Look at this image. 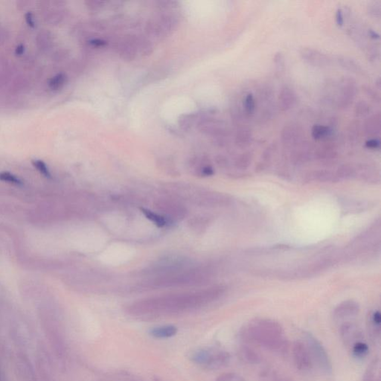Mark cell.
I'll list each match as a JSON object with an SVG mask.
<instances>
[{
    "label": "cell",
    "mask_w": 381,
    "mask_h": 381,
    "mask_svg": "<svg viewBox=\"0 0 381 381\" xmlns=\"http://www.w3.org/2000/svg\"><path fill=\"white\" fill-rule=\"evenodd\" d=\"M240 337L249 343L277 354H285L289 341L280 323L272 319L255 318L240 331Z\"/></svg>",
    "instance_id": "1"
},
{
    "label": "cell",
    "mask_w": 381,
    "mask_h": 381,
    "mask_svg": "<svg viewBox=\"0 0 381 381\" xmlns=\"http://www.w3.org/2000/svg\"><path fill=\"white\" fill-rule=\"evenodd\" d=\"M224 293V287H215L204 294L197 296V297L170 298L164 300L147 301L134 305L131 310L135 315L177 312L216 300Z\"/></svg>",
    "instance_id": "2"
},
{
    "label": "cell",
    "mask_w": 381,
    "mask_h": 381,
    "mask_svg": "<svg viewBox=\"0 0 381 381\" xmlns=\"http://www.w3.org/2000/svg\"><path fill=\"white\" fill-rule=\"evenodd\" d=\"M189 359L203 369L217 370L230 363L231 355L228 351L220 348H203L191 351Z\"/></svg>",
    "instance_id": "3"
},
{
    "label": "cell",
    "mask_w": 381,
    "mask_h": 381,
    "mask_svg": "<svg viewBox=\"0 0 381 381\" xmlns=\"http://www.w3.org/2000/svg\"><path fill=\"white\" fill-rule=\"evenodd\" d=\"M302 336L303 342L309 351L313 363H315L319 369L325 375H332L333 366L332 360L323 343L312 333L307 331L302 332Z\"/></svg>",
    "instance_id": "4"
},
{
    "label": "cell",
    "mask_w": 381,
    "mask_h": 381,
    "mask_svg": "<svg viewBox=\"0 0 381 381\" xmlns=\"http://www.w3.org/2000/svg\"><path fill=\"white\" fill-rule=\"evenodd\" d=\"M292 355L293 363L298 370L308 372L313 368L312 360L308 348L303 341L296 340L292 345Z\"/></svg>",
    "instance_id": "5"
},
{
    "label": "cell",
    "mask_w": 381,
    "mask_h": 381,
    "mask_svg": "<svg viewBox=\"0 0 381 381\" xmlns=\"http://www.w3.org/2000/svg\"><path fill=\"white\" fill-rule=\"evenodd\" d=\"M357 93V85L355 80L350 77H345L341 81L339 94L336 104L341 110L348 108L355 99Z\"/></svg>",
    "instance_id": "6"
},
{
    "label": "cell",
    "mask_w": 381,
    "mask_h": 381,
    "mask_svg": "<svg viewBox=\"0 0 381 381\" xmlns=\"http://www.w3.org/2000/svg\"><path fill=\"white\" fill-rule=\"evenodd\" d=\"M305 133L303 128L298 124L285 125L281 133V140L285 147L294 148L303 143Z\"/></svg>",
    "instance_id": "7"
},
{
    "label": "cell",
    "mask_w": 381,
    "mask_h": 381,
    "mask_svg": "<svg viewBox=\"0 0 381 381\" xmlns=\"http://www.w3.org/2000/svg\"><path fill=\"white\" fill-rule=\"evenodd\" d=\"M339 335L344 345L351 348L355 342L362 341L363 338V331L356 323L345 322L339 328Z\"/></svg>",
    "instance_id": "8"
},
{
    "label": "cell",
    "mask_w": 381,
    "mask_h": 381,
    "mask_svg": "<svg viewBox=\"0 0 381 381\" xmlns=\"http://www.w3.org/2000/svg\"><path fill=\"white\" fill-rule=\"evenodd\" d=\"M301 57L308 64L317 67H327L330 66L332 60L329 56L317 49L310 47H303L299 51Z\"/></svg>",
    "instance_id": "9"
},
{
    "label": "cell",
    "mask_w": 381,
    "mask_h": 381,
    "mask_svg": "<svg viewBox=\"0 0 381 381\" xmlns=\"http://www.w3.org/2000/svg\"><path fill=\"white\" fill-rule=\"evenodd\" d=\"M360 311V305L354 300H346L339 303L333 309V317L335 320H342L355 317Z\"/></svg>",
    "instance_id": "10"
},
{
    "label": "cell",
    "mask_w": 381,
    "mask_h": 381,
    "mask_svg": "<svg viewBox=\"0 0 381 381\" xmlns=\"http://www.w3.org/2000/svg\"><path fill=\"white\" fill-rule=\"evenodd\" d=\"M314 159L313 152L307 143H301L290 153V160L295 166H302Z\"/></svg>",
    "instance_id": "11"
},
{
    "label": "cell",
    "mask_w": 381,
    "mask_h": 381,
    "mask_svg": "<svg viewBox=\"0 0 381 381\" xmlns=\"http://www.w3.org/2000/svg\"><path fill=\"white\" fill-rule=\"evenodd\" d=\"M313 154H314V159L326 165L334 162L339 156L336 145L331 143L329 144L327 143L320 146L313 153Z\"/></svg>",
    "instance_id": "12"
},
{
    "label": "cell",
    "mask_w": 381,
    "mask_h": 381,
    "mask_svg": "<svg viewBox=\"0 0 381 381\" xmlns=\"http://www.w3.org/2000/svg\"><path fill=\"white\" fill-rule=\"evenodd\" d=\"M304 180L307 183L319 182L323 183H333L339 181L336 173L326 169L314 170L305 174Z\"/></svg>",
    "instance_id": "13"
},
{
    "label": "cell",
    "mask_w": 381,
    "mask_h": 381,
    "mask_svg": "<svg viewBox=\"0 0 381 381\" xmlns=\"http://www.w3.org/2000/svg\"><path fill=\"white\" fill-rule=\"evenodd\" d=\"M297 101L296 94L293 89L289 87H282L279 92V108L282 111H288L293 108Z\"/></svg>",
    "instance_id": "14"
},
{
    "label": "cell",
    "mask_w": 381,
    "mask_h": 381,
    "mask_svg": "<svg viewBox=\"0 0 381 381\" xmlns=\"http://www.w3.org/2000/svg\"><path fill=\"white\" fill-rule=\"evenodd\" d=\"M365 134L372 139L377 138L381 134V114L380 112L368 118L363 125Z\"/></svg>",
    "instance_id": "15"
},
{
    "label": "cell",
    "mask_w": 381,
    "mask_h": 381,
    "mask_svg": "<svg viewBox=\"0 0 381 381\" xmlns=\"http://www.w3.org/2000/svg\"><path fill=\"white\" fill-rule=\"evenodd\" d=\"M238 356L242 361L249 365L259 364L262 361L260 353L249 345H241L238 349Z\"/></svg>",
    "instance_id": "16"
},
{
    "label": "cell",
    "mask_w": 381,
    "mask_h": 381,
    "mask_svg": "<svg viewBox=\"0 0 381 381\" xmlns=\"http://www.w3.org/2000/svg\"><path fill=\"white\" fill-rule=\"evenodd\" d=\"M357 175L356 177H359L362 181L369 183H379V174L375 171V168L369 165H361L356 168Z\"/></svg>",
    "instance_id": "17"
},
{
    "label": "cell",
    "mask_w": 381,
    "mask_h": 381,
    "mask_svg": "<svg viewBox=\"0 0 381 381\" xmlns=\"http://www.w3.org/2000/svg\"><path fill=\"white\" fill-rule=\"evenodd\" d=\"M178 329L176 326L168 325V326H158L149 331V334L152 337L156 339H168L176 336Z\"/></svg>",
    "instance_id": "18"
},
{
    "label": "cell",
    "mask_w": 381,
    "mask_h": 381,
    "mask_svg": "<svg viewBox=\"0 0 381 381\" xmlns=\"http://www.w3.org/2000/svg\"><path fill=\"white\" fill-rule=\"evenodd\" d=\"M253 136L249 128H242L237 131L235 137V143L239 148L245 149L252 143Z\"/></svg>",
    "instance_id": "19"
},
{
    "label": "cell",
    "mask_w": 381,
    "mask_h": 381,
    "mask_svg": "<svg viewBox=\"0 0 381 381\" xmlns=\"http://www.w3.org/2000/svg\"><path fill=\"white\" fill-rule=\"evenodd\" d=\"M336 60H337L339 66L345 70L356 74H363V68L354 59L346 57V56H338Z\"/></svg>",
    "instance_id": "20"
},
{
    "label": "cell",
    "mask_w": 381,
    "mask_h": 381,
    "mask_svg": "<svg viewBox=\"0 0 381 381\" xmlns=\"http://www.w3.org/2000/svg\"><path fill=\"white\" fill-rule=\"evenodd\" d=\"M369 203L357 200H344L342 207L345 212L357 213L369 209Z\"/></svg>",
    "instance_id": "21"
},
{
    "label": "cell",
    "mask_w": 381,
    "mask_h": 381,
    "mask_svg": "<svg viewBox=\"0 0 381 381\" xmlns=\"http://www.w3.org/2000/svg\"><path fill=\"white\" fill-rule=\"evenodd\" d=\"M336 177L340 180H348L354 178L357 175V170L351 164H343L336 170Z\"/></svg>",
    "instance_id": "22"
},
{
    "label": "cell",
    "mask_w": 381,
    "mask_h": 381,
    "mask_svg": "<svg viewBox=\"0 0 381 381\" xmlns=\"http://www.w3.org/2000/svg\"><path fill=\"white\" fill-rule=\"evenodd\" d=\"M252 153L246 151L239 154L235 159V166L239 170H246L250 166L252 162Z\"/></svg>",
    "instance_id": "23"
},
{
    "label": "cell",
    "mask_w": 381,
    "mask_h": 381,
    "mask_svg": "<svg viewBox=\"0 0 381 381\" xmlns=\"http://www.w3.org/2000/svg\"><path fill=\"white\" fill-rule=\"evenodd\" d=\"M333 134V129L329 126H324L321 125H315L312 128L311 134L312 137L316 140H323L331 137Z\"/></svg>",
    "instance_id": "24"
},
{
    "label": "cell",
    "mask_w": 381,
    "mask_h": 381,
    "mask_svg": "<svg viewBox=\"0 0 381 381\" xmlns=\"http://www.w3.org/2000/svg\"><path fill=\"white\" fill-rule=\"evenodd\" d=\"M351 351L356 358H364L369 354V347L363 340L358 341L351 347Z\"/></svg>",
    "instance_id": "25"
},
{
    "label": "cell",
    "mask_w": 381,
    "mask_h": 381,
    "mask_svg": "<svg viewBox=\"0 0 381 381\" xmlns=\"http://www.w3.org/2000/svg\"><path fill=\"white\" fill-rule=\"evenodd\" d=\"M371 109L372 107L367 101L360 100V101H357V104H355L354 110V114L357 117H363V116L369 114Z\"/></svg>",
    "instance_id": "26"
},
{
    "label": "cell",
    "mask_w": 381,
    "mask_h": 381,
    "mask_svg": "<svg viewBox=\"0 0 381 381\" xmlns=\"http://www.w3.org/2000/svg\"><path fill=\"white\" fill-rule=\"evenodd\" d=\"M66 79V76H65L64 74H57L55 76L50 78L48 82V87H49L51 90H54V91L60 90L64 85Z\"/></svg>",
    "instance_id": "27"
},
{
    "label": "cell",
    "mask_w": 381,
    "mask_h": 381,
    "mask_svg": "<svg viewBox=\"0 0 381 381\" xmlns=\"http://www.w3.org/2000/svg\"><path fill=\"white\" fill-rule=\"evenodd\" d=\"M371 327L372 328V333L375 335H380L381 333V314L379 311H375L371 314Z\"/></svg>",
    "instance_id": "28"
},
{
    "label": "cell",
    "mask_w": 381,
    "mask_h": 381,
    "mask_svg": "<svg viewBox=\"0 0 381 381\" xmlns=\"http://www.w3.org/2000/svg\"><path fill=\"white\" fill-rule=\"evenodd\" d=\"M143 213L144 214L146 217L150 221H153L154 224L159 227H165V225L168 224V221L163 217L160 216V215H157V214L153 213V212H150V211L147 210V209H143Z\"/></svg>",
    "instance_id": "29"
},
{
    "label": "cell",
    "mask_w": 381,
    "mask_h": 381,
    "mask_svg": "<svg viewBox=\"0 0 381 381\" xmlns=\"http://www.w3.org/2000/svg\"><path fill=\"white\" fill-rule=\"evenodd\" d=\"M243 107L248 115H252L255 111V100L252 93H248L243 99Z\"/></svg>",
    "instance_id": "30"
},
{
    "label": "cell",
    "mask_w": 381,
    "mask_h": 381,
    "mask_svg": "<svg viewBox=\"0 0 381 381\" xmlns=\"http://www.w3.org/2000/svg\"><path fill=\"white\" fill-rule=\"evenodd\" d=\"M360 134V124L358 121H354L351 123L348 128V138L351 142L355 143L358 140Z\"/></svg>",
    "instance_id": "31"
},
{
    "label": "cell",
    "mask_w": 381,
    "mask_h": 381,
    "mask_svg": "<svg viewBox=\"0 0 381 381\" xmlns=\"http://www.w3.org/2000/svg\"><path fill=\"white\" fill-rule=\"evenodd\" d=\"M278 145L276 143H271L267 148L263 152L262 160L263 162H267L270 164L273 159V156L277 152Z\"/></svg>",
    "instance_id": "32"
},
{
    "label": "cell",
    "mask_w": 381,
    "mask_h": 381,
    "mask_svg": "<svg viewBox=\"0 0 381 381\" xmlns=\"http://www.w3.org/2000/svg\"><path fill=\"white\" fill-rule=\"evenodd\" d=\"M377 364L378 363L376 360H374L370 365H369L363 375L362 381H376L375 375H376Z\"/></svg>",
    "instance_id": "33"
},
{
    "label": "cell",
    "mask_w": 381,
    "mask_h": 381,
    "mask_svg": "<svg viewBox=\"0 0 381 381\" xmlns=\"http://www.w3.org/2000/svg\"><path fill=\"white\" fill-rule=\"evenodd\" d=\"M366 52V56L370 61H376L380 57V48L378 46L375 44H368L367 47L365 48Z\"/></svg>",
    "instance_id": "34"
},
{
    "label": "cell",
    "mask_w": 381,
    "mask_h": 381,
    "mask_svg": "<svg viewBox=\"0 0 381 381\" xmlns=\"http://www.w3.org/2000/svg\"><path fill=\"white\" fill-rule=\"evenodd\" d=\"M368 13L374 18L380 19L381 17V2H372L369 4L367 7Z\"/></svg>",
    "instance_id": "35"
},
{
    "label": "cell",
    "mask_w": 381,
    "mask_h": 381,
    "mask_svg": "<svg viewBox=\"0 0 381 381\" xmlns=\"http://www.w3.org/2000/svg\"><path fill=\"white\" fill-rule=\"evenodd\" d=\"M32 165L44 177H47V178H51V173H50L48 167H47V165H46L44 161L40 160V159H35V160H32Z\"/></svg>",
    "instance_id": "36"
},
{
    "label": "cell",
    "mask_w": 381,
    "mask_h": 381,
    "mask_svg": "<svg viewBox=\"0 0 381 381\" xmlns=\"http://www.w3.org/2000/svg\"><path fill=\"white\" fill-rule=\"evenodd\" d=\"M0 180L11 183V184L17 185V186L23 184V182L18 177H16L15 175L11 174V173L6 172V171L0 173Z\"/></svg>",
    "instance_id": "37"
},
{
    "label": "cell",
    "mask_w": 381,
    "mask_h": 381,
    "mask_svg": "<svg viewBox=\"0 0 381 381\" xmlns=\"http://www.w3.org/2000/svg\"><path fill=\"white\" fill-rule=\"evenodd\" d=\"M215 381H245V380L238 374L227 372L220 375Z\"/></svg>",
    "instance_id": "38"
},
{
    "label": "cell",
    "mask_w": 381,
    "mask_h": 381,
    "mask_svg": "<svg viewBox=\"0 0 381 381\" xmlns=\"http://www.w3.org/2000/svg\"><path fill=\"white\" fill-rule=\"evenodd\" d=\"M363 89L366 95L370 98L372 101H375V102H381V95L377 90L372 87H369V86H364Z\"/></svg>",
    "instance_id": "39"
},
{
    "label": "cell",
    "mask_w": 381,
    "mask_h": 381,
    "mask_svg": "<svg viewBox=\"0 0 381 381\" xmlns=\"http://www.w3.org/2000/svg\"><path fill=\"white\" fill-rule=\"evenodd\" d=\"M366 147L370 149H378L381 147V141L378 138L370 139L365 143Z\"/></svg>",
    "instance_id": "40"
},
{
    "label": "cell",
    "mask_w": 381,
    "mask_h": 381,
    "mask_svg": "<svg viewBox=\"0 0 381 381\" xmlns=\"http://www.w3.org/2000/svg\"><path fill=\"white\" fill-rule=\"evenodd\" d=\"M336 25L339 27L344 26L345 23V17H344L343 10L341 8H337L336 12Z\"/></svg>",
    "instance_id": "41"
},
{
    "label": "cell",
    "mask_w": 381,
    "mask_h": 381,
    "mask_svg": "<svg viewBox=\"0 0 381 381\" xmlns=\"http://www.w3.org/2000/svg\"><path fill=\"white\" fill-rule=\"evenodd\" d=\"M273 61H274L275 64L277 66H284V56L282 52H278L275 54L274 57H273Z\"/></svg>",
    "instance_id": "42"
},
{
    "label": "cell",
    "mask_w": 381,
    "mask_h": 381,
    "mask_svg": "<svg viewBox=\"0 0 381 381\" xmlns=\"http://www.w3.org/2000/svg\"><path fill=\"white\" fill-rule=\"evenodd\" d=\"M269 165H270V164L261 161V162H258V163L255 165V171L258 173L262 172V171H265V170L268 168Z\"/></svg>",
    "instance_id": "43"
},
{
    "label": "cell",
    "mask_w": 381,
    "mask_h": 381,
    "mask_svg": "<svg viewBox=\"0 0 381 381\" xmlns=\"http://www.w3.org/2000/svg\"><path fill=\"white\" fill-rule=\"evenodd\" d=\"M217 162L220 166L223 167V168H227L229 166L228 159L225 156H221V155L217 157Z\"/></svg>",
    "instance_id": "44"
},
{
    "label": "cell",
    "mask_w": 381,
    "mask_h": 381,
    "mask_svg": "<svg viewBox=\"0 0 381 381\" xmlns=\"http://www.w3.org/2000/svg\"><path fill=\"white\" fill-rule=\"evenodd\" d=\"M25 19H26V23H27L28 26H30V27L32 28L35 27V20H34L33 14H32V13H26V15H25Z\"/></svg>",
    "instance_id": "45"
},
{
    "label": "cell",
    "mask_w": 381,
    "mask_h": 381,
    "mask_svg": "<svg viewBox=\"0 0 381 381\" xmlns=\"http://www.w3.org/2000/svg\"><path fill=\"white\" fill-rule=\"evenodd\" d=\"M366 33L369 35V38H372V39L378 40L381 38L379 34H378V32H375V31L372 29H368Z\"/></svg>",
    "instance_id": "46"
},
{
    "label": "cell",
    "mask_w": 381,
    "mask_h": 381,
    "mask_svg": "<svg viewBox=\"0 0 381 381\" xmlns=\"http://www.w3.org/2000/svg\"><path fill=\"white\" fill-rule=\"evenodd\" d=\"M25 47L23 45H19L15 49V54L17 55H22L24 53Z\"/></svg>",
    "instance_id": "47"
},
{
    "label": "cell",
    "mask_w": 381,
    "mask_h": 381,
    "mask_svg": "<svg viewBox=\"0 0 381 381\" xmlns=\"http://www.w3.org/2000/svg\"><path fill=\"white\" fill-rule=\"evenodd\" d=\"M375 85H376L377 88L378 90H381V78H378V79L375 81Z\"/></svg>",
    "instance_id": "48"
},
{
    "label": "cell",
    "mask_w": 381,
    "mask_h": 381,
    "mask_svg": "<svg viewBox=\"0 0 381 381\" xmlns=\"http://www.w3.org/2000/svg\"><path fill=\"white\" fill-rule=\"evenodd\" d=\"M154 381H162V380H161L160 378H157V377H156V378H154Z\"/></svg>",
    "instance_id": "49"
},
{
    "label": "cell",
    "mask_w": 381,
    "mask_h": 381,
    "mask_svg": "<svg viewBox=\"0 0 381 381\" xmlns=\"http://www.w3.org/2000/svg\"><path fill=\"white\" fill-rule=\"evenodd\" d=\"M287 381V380L282 379V380H279V381Z\"/></svg>",
    "instance_id": "50"
}]
</instances>
